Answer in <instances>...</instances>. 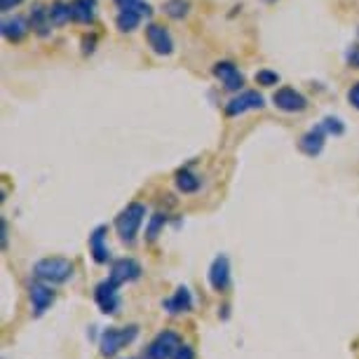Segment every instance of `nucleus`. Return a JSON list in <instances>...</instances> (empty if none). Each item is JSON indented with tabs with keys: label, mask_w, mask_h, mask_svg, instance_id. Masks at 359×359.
<instances>
[{
	"label": "nucleus",
	"mask_w": 359,
	"mask_h": 359,
	"mask_svg": "<svg viewBox=\"0 0 359 359\" xmlns=\"http://www.w3.org/2000/svg\"><path fill=\"white\" fill-rule=\"evenodd\" d=\"M146 40L151 45V50L160 57H169L174 52V40L169 36V31L160 24H148L146 26Z\"/></svg>",
	"instance_id": "1a4fd4ad"
},
{
	"label": "nucleus",
	"mask_w": 359,
	"mask_h": 359,
	"mask_svg": "<svg viewBox=\"0 0 359 359\" xmlns=\"http://www.w3.org/2000/svg\"><path fill=\"white\" fill-rule=\"evenodd\" d=\"M266 106V99L261 97L256 90H247L242 94H237L226 104V115L228 118H237V115L247 113V111H261Z\"/></svg>",
	"instance_id": "423d86ee"
},
{
	"label": "nucleus",
	"mask_w": 359,
	"mask_h": 359,
	"mask_svg": "<svg viewBox=\"0 0 359 359\" xmlns=\"http://www.w3.org/2000/svg\"><path fill=\"white\" fill-rule=\"evenodd\" d=\"M348 101L359 111V83H355V85H352L350 90H348Z\"/></svg>",
	"instance_id": "cd10ccee"
},
{
	"label": "nucleus",
	"mask_w": 359,
	"mask_h": 359,
	"mask_svg": "<svg viewBox=\"0 0 359 359\" xmlns=\"http://www.w3.org/2000/svg\"><path fill=\"white\" fill-rule=\"evenodd\" d=\"M162 308H165L169 315H184V313H188V310H193V294H191V289H188L186 284L176 287L174 296H169V298L162 301Z\"/></svg>",
	"instance_id": "ddd939ff"
},
{
	"label": "nucleus",
	"mask_w": 359,
	"mask_h": 359,
	"mask_svg": "<svg viewBox=\"0 0 359 359\" xmlns=\"http://www.w3.org/2000/svg\"><path fill=\"white\" fill-rule=\"evenodd\" d=\"M97 17V0H71V19L78 24H92Z\"/></svg>",
	"instance_id": "f3484780"
},
{
	"label": "nucleus",
	"mask_w": 359,
	"mask_h": 359,
	"mask_svg": "<svg viewBox=\"0 0 359 359\" xmlns=\"http://www.w3.org/2000/svg\"><path fill=\"white\" fill-rule=\"evenodd\" d=\"M324 139H327V130H324L322 125H317L310 132L303 134L301 141H298V148H301L308 158H317V155L324 151Z\"/></svg>",
	"instance_id": "4468645a"
},
{
	"label": "nucleus",
	"mask_w": 359,
	"mask_h": 359,
	"mask_svg": "<svg viewBox=\"0 0 359 359\" xmlns=\"http://www.w3.org/2000/svg\"><path fill=\"white\" fill-rule=\"evenodd\" d=\"M139 336V327L137 324H130V327H108L101 331L99 336V350L104 357H115L120 350L127 348L130 343L137 341Z\"/></svg>",
	"instance_id": "7ed1b4c3"
},
{
	"label": "nucleus",
	"mask_w": 359,
	"mask_h": 359,
	"mask_svg": "<svg viewBox=\"0 0 359 359\" xmlns=\"http://www.w3.org/2000/svg\"><path fill=\"white\" fill-rule=\"evenodd\" d=\"M214 76L216 80H221V85L230 92H240L242 85H245V76H242L240 69H237L233 62H216Z\"/></svg>",
	"instance_id": "9d476101"
},
{
	"label": "nucleus",
	"mask_w": 359,
	"mask_h": 359,
	"mask_svg": "<svg viewBox=\"0 0 359 359\" xmlns=\"http://www.w3.org/2000/svg\"><path fill=\"white\" fill-rule=\"evenodd\" d=\"M31 29L38 33L40 38H47L50 36V29H52V22H50V12H47L43 5H33V12H31Z\"/></svg>",
	"instance_id": "a211bd4d"
},
{
	"label": "nucleus",
	"mask_w": 359,
	"mask_h": 359,
	"mask_svg": "<svg viewBox=\"0 0 359 359\" xmlns=\"http://www.w3.org/2000/svg\"><path fill=\"white\" fill-rule=\"evenodd\" d=\"M273 104L284 113H301L308 108V99L301 92H296L294 87H280L273 94Z\"/></svg>",
	"instance_id": "6e6552de"
},
{
	"label": "nucleus",
	"mask_w": 359,
	"mask_h": 359,
	"mask_svg": "<svg viewBox=\"0 0 359 359\" xmlns=\"http://www.w3.org/2000/svg\"><path fill=\"white\" fill-rule=\"evenodd\" d=\"M144 221H146V207L141 205V202H130V205L118 214V219H115V230H118L120 240H123L125 245H134Z\"/></svg>",
	"instance_id": "f257e3e1"
},
{
	"label": "nucleus",
	"mask_w": 359,
	"mask_h": 359,
	"mask_svg": "<svg viewBox=\"0 0 359 359\" xmlns=\"http://www.w3.org/2000/svg\"><path fill=\"white\" fill-rule=\"evenodd\" d=\"M167 223V214H153L151 221H148V228H146V240L148 242H155L160 235V230L165 228Z\"/></svg>",
	"instance_id": "5701e85b"
},
{
	"label": "nucleus",
	"mask_w": 359,
	"mask_h": 359,
	"mask_svg": "<svg viewBox=\"0 0 359 359\" xmlns=\"http://www.w3.org/2000/svg\"><path fill=\"white\" fill-rule=\"evenodd\" d=\"M33 277L47 284H64L73 277V263L62 256H50V259H40L33 266Z\"/></svg>",
	"instance_id": "f03ea898"
},
{
	"label": "nucleus",
	"mask_w": 359,
	"mask_h": 359,
	"mask_svg": "<svg viewBox=\"0 0 359 359\" xmlns=\"http://www.w3.org/2000/svg\"><path fill=\"white\" fill-rule=\"evenodd\" d=\"M219 317H221V320H228V317H230V306H223L219 310Z\"/></svg>",
	"instance_id": "c756f323"
},
{
	"label": "nucleus",
	"mask_w": 359,
	"mask_h": 359,
	"mask_svg": "<svg viewBox=\"0 0 359 359\" xmlns=\"http://www.w3.org/2000/svg\"><path fill=\"white\" fill-rule=\"evenodd\" d=\"M263 3H268V5H273V3H277V0H263Z\"/></svg>",
	"instance_id": "7c9ffc66"
},
{
	"label": "nucleus",
	"mask_w": 359,
	"mask_h": 359,
	"mask_svg": "<svg viewBox=\"0 0 359 359\" xmlns=\"http://www.w3.org/2000/svg\"><path fill=\"white\" fill-rule=\"evenodd\" d=\"M176 188H179L181 193H195V191H200L198 174H193L188 167L179 169V172H176Z\"/></svg>",
	"instance_id": "6ab92c4d"
},
{
	"label": "nucleus",
	"mask_w": 359,
	"mask_h": 359,
	"mask_svg": "<svg viewBox=\"0 0 359 359\" xmlns=\"http://www.w3.org/2000/svg\"><path fill=\"white\" fill-rule=\"evenodd\" d=\"M3 38L8 40V43H22L26 38V33H29V24H26L24 17H10L3 22Z\"/></svg>",
	"instance_id": "dca6fc26"
},
{
	"label": "nucleus",
	"mask_w": 359,
	"mask_h": 359,
	"mask_svg": "<svg viewBox=\"0 0 359 359\" xmlns=\"http://www.w3.org/2000/svg\"><path fill=\"white\" fill-rule=\"evenodd\" d=\"M322 127L327 130V134H334V137H341L345 132V125L341 118H334V115H329V118L322 120Z\"/></svg>",
	"instance_id": "393cba45"
},
{
	"label": "nucleus",
	"mask_w": 359,
	"mask_h": 359,
	"mask_svg": "<svg viewBox=\"0 0 359 359\" xmlns=\"http://www.w3.org/2000/svg\"><path fill=\"white\" fill-rule=\"evenodd\" d=\"M94 301H97V306L104 315H118L120 306H123V301H120V284L113 282L111 277L99 282L97 289H94Z\"/></svg>",
	"instance_id": "20e7f679"
},
{
	"label": "nucleus",
	"mask_w": 359,
	"mask_h": 359,
	"mask_svg": "<svg viewBox=\"0 0 359 359\" xmlns=\"http://www.w3.org/2000/svg\"><path fill=\"white\" fill-rule=\"evenodd\" d=\"M174 359H195V350L191 348V345H186V343H181V348L176 350V355Z\"/></svg>",
	"instance_id": "bb28decb"
},
{
	"label": "nucleus",
	"mask_w": 359,
	"mask_h": 359,
	"mask_svg": "<svg viewBox=\"0 0 359 359\" xmlns=\"http://www.w3.org/2000/svg\"><path fill=\"white\" fill-rule=\"evenodd\" d=\"M24 0H0V12H10V10H15L19 8Z\"/></svg>",
	"instance_id": "c85d7f7f"
},
{
	"label": "nucleus",
	"mask_w": 359,
	"mask_h": 359,
	"mask_svg": "<svg viewBox=\"0 0 359 359\" xmlns=\"http://www.w3.org/2000/svg\"><path fill=\"white\" fill-rule=\"evenodd\" d=\"M141 15H137V12H130V10H120L118 17H115V26H118V31L123 33H132L137 31V26L141 24Z\"/></svg>",
	"instance_id": "412c9836"
},
{
	"label": "nucleus",
	"mask_w": 359,
	"mask_h": 359,
	"mask_svg": "<svg viewBox=\"0 0 359 359\" xmlns=\"http://www.w3.org/2000/svg\"><path fill=\"white\" fill-rule=\"evenodd\" d=\"M256 83H259V85H263V87H273V85H277V83H280V76H277L275 71H268V69H263V71H259V73H256Z\"/></svg>",
	"instance_id": "a878e982"
},
{
	"label": "nucleus",
	"mask_w": 359,
	"mask_h": 359,
	"mask_svg": "<svg viewBox=\"0 0 359 359\" xmlns=\"http://www.w3.org/2000/svg\"><path fill=\"white\" fill-rule=\"evenodd\" d=\"M181 348V336L176 331H162L153 338V343L148 345L146 357L148 359H174L176 350Z\"/></svg>",
	"instance_id": "39448f33"
},
{
	"label": "nucleus",
	"mask_w": 359,
	"mask_h": 359,
	"mask_svg": "<svg viewBox=\"0 0 359 359\" xmlns=\"http://www.w3.org/2000/svg\"><path fill=\"white\" fill-rule=\"evenodd\" d=\"M207 277H209L212 289L223 294V291L230 287V261H228V256H223V254L216 256V259L212 261V266H209Z\"/></svg>",
	"instance_id": "9b49d317"
},
{
	"label": "nucleus",
	"mask_w": 359,
	"mask_h": 359,
	"mask_svg": "<svg viewBox=\"0 0 359 359\" xmlns=\"http://www.w3.org/2000/svg\"><path fill=\"white\" fill-rule=\"evenodd\" d=\"M118 10H130V12H137L141 17H151L153 15V8L144 0H115Z\"/></svg>",
	"instance_id": "4be33fe9"
},
{
	"label": "nucleus",
	"mask_w": 359,
	"mask_h": 359,
	"mask_svg": "<svg viewBox=\"0 0 359 359\" xmlns=\"http://www.w3.org/2000/svg\"><path fill=\"white\" fill-rule=\"evenodd\" d=\"M108 277L123 287V284H127V282L139 280V277H141V266L134 259H118V261L111 263V275H108Z\"/></svg>",
	"instance_id": "f8f14e48"
},
{
	"label": "nucleus",
	"mask_w": 359,
	"mask_h": 359,
	"mask_svg": "<svg viewBox=\"0 0 359 359\" xmlns=\"http://www.w3.org/2000/svg\"><path fill=\"white\" fill-rule=\"evenodd\" d=\"M29 298H31V313L33 317H43L47 310L52 308L54 298H57V294H54V289L50 287L47 282H33L29 287Z\"/></svg>",
	"instance_id": "0eeeda50"
},
{
	"label": "nucleus",
	"mask_w": 359,
	"mask_h": 359,
	"mask_svg": "<svg viewBox=\"0 0 359 359\" xmlns=\"http://www.w3.org/2000/svg\"><path fill=\"white\" fill-rule=\"evenodd\" d=\"M47 12H50L52 26H62L66 22H73L71 19V3H62V0H57V3H52L50 8H47Z\"/></svg>",
	"instance_id": "aec40b11"
},
{
	"label": "nucleus",
	"mask_w": 359,
	"mask_h": 359,
	"mask_svg": "<svg viewBox=\"0 0 359 359\" xmlns=\"http://www.w3.org/2000/svg\"><path fill=\"white\" fill-rule=\"evenodd\" d=\"M106 233H108V226H97L90 233V254L94 263H99V266L111 261V252H108V247H106Z\"/></svg>",
	"instance_id": "2eb2a0df"
},
{
	"label": "nucleus",
	"mask_w": 359,
	"mask_h": 359,
	"mask_svg": "<svg viewBox=\"0 0 359 359\" xmlns=\"http://www.w3.org/2000/svg\"><path fill=\"white\" fill-rule=\"evenodd\" d=\"M188 0H167V5H165V12L172 19H184L188 15Z\"/></svg>",
	"instance_id": "b1692460"
}]
</instances>
